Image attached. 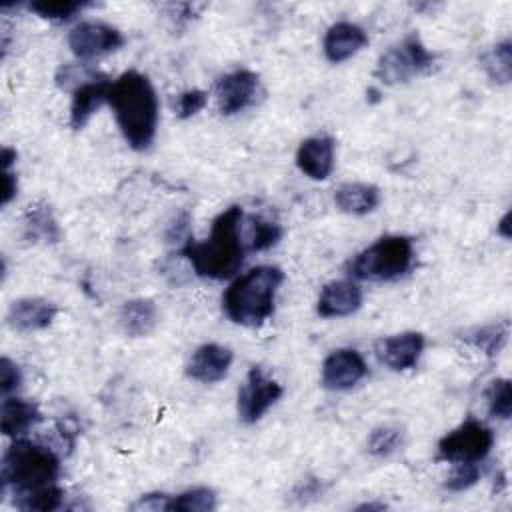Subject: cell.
<instances>
[{
  "instance_id": "3",
  "label": "cell",
  "mask_w": 512,
  "mask_h": 512,
  "mask_svg": "<svg viewBox=\"0 0 512 512\" xmlns=\"http://www.w3.org/2000/svg\"><path fill=\"white\" fill-rule=\"evenodd\" d=\"M284 282V272L278 266L262 264L238 276L222 294L226 316L240 326H262L276 308V292Z\"/></svg>"
},
{
  "instance_id": "25",
  "label": "cell",
  "mask_w": 512,
  "mask_h": 512,
  "mask_svg": "<svg viewBox=\"0 0 512 512\" xmlns=\"http://www.w3.org/2000/svg\"><path fill=\"white\" fill-rule=\"evenodd\" d=\"M216 508V492L206 486L184 490L168 498L166 512H208Z\"/></svg>"
},
{
  "instance_id": "28",
  "label": "cell",
  "mask_w": 512,
  "mask_h": 512,
  "mask_svg": "<svg viewBox=\"0 0 512 512\" xmlns=\"http://www.w3.org/2000/svg\"><path fill=\"white\" fill-rule=\"evenodd\" d=\"M92 2L80 0H36L28 4V10L46 20H70L84 8H90Z\"/></svg>"
},
{
  "instance_id": "2",
  "label": "cell",
  "mask_w": 512,
  "mask_h": 512,
  "mask_svg": "<svg viewBox=\"0 0 512 512\" xmlns=\"http://www.w3.org/2000/svg\"><path fill=\"white\" fill-rule=\"evenodd\" d=\"M178 252L192 264L200 278H232L240 270L248 252L242 240V208L230 206L220 212L214 218L210 236L204 242H194L190 236L178 248Z\"/></svg>"
},
{
  "instance_id": "35",
  "label": "cell",
  "mask_w": 512,
  "mask_h": 512,
  "mask_svg": "<svg viewBox=\"0 0 512 512\" xmlns=\"http://www.w3.org/2000/svg\"><path fill=\"white\" fill-rule=\"evenodd\" d=\"M322 490H324V486H322L320 478H316V476H306V478H302V480L296 482V486L292 488L290 498H292L296 504H308V502L320 498Z\"/></svg>"
},
{
  "instance_id": "23",
  "label": "cell",
  "mask_w": 512,
  "mask_h": 512,
  "mask_svg": "<svg viewBox=\"0 0 512 512\" xmlns=\"http://www.w3.org/2000/svg\"><path fill=\"white\" fill-rule=\"evenodd\" d=\"M480 62L496 84H508L512 78V44L510 40H502L492 46L488 52L480 56Z\"/></svg>"
},
{
  "instance_id": "27",
  "label": "cell",
  "mask_w": 512,
  "mask_h": 512,
  "mask_svg": "<svg viewBox=\"0 0 512 512\" xmlns=\"http://www.w3.org/2000/svg\"><path fill=\"white\" fill-rule=\"evenodd\" d=\"M62 502H64V490L58 484H50V486L14 496V506L26 512L30 510L52 512V510H58Z\"/></svg>"
},
{
  "instance_id": "34",
  "label": "cell",
  "mask_w": 512,
  "mask_h": 512,
  "mask_svg": "<svg viewBox=\"0 0 512 512\" xmlns=\"http://www.w3.org/2000/svg\"><path fill=\"white\" fill-rule=\"evenodd\" d=\"M22 384V372L14 360L8 356L0 358V392L2 396H10V392L18 390Z\"/></svg>"
},
{
  "instance_id": "40",
  "label": "cell",
  "mask_w": 512,
  "mask_h": 512,
  "mask_svg": "<svg viewBox=\"0 0 512 512\" xmlns=\"http://www.w3.org/2000/svg\"><path fill=\"white\" fill-rule=\"evenodd\" d=\"M498 234L502 238H510V212H506L498 222Z\"/></svg>"
},
{
  "instance_id": "15",
  "label": "cell",
  "mask_w": 512,
  "mask_h": 512,
  "mask_svg": "<svg viewBox=\"0 0 512 512\" xmlns=\"http://www.w3.org/2000/svg\"><path fill=\"white\" fill-rule=\"evenodd\" d=\"M334 138L316 134L300 142L296 150V166L312 180H326L334 168Z\"/></svg>"
},
{
  "instance_id": "7",
  "label": "cell",
  "mask_w": 512,
  "mask_h": 512,
  "mask_svg": "<svg viewBox=\"0 0 512 512\" xmlns=\"http://www.w3.org/2000/svg\"><path fill=\"white\" fill-rule=\"evenodd\" d=\"M494 446V432L476 418L464 420L438 440V460L444 462H480Z\"/></svg>"
},
{
  "instance_id": "1",
  "label": "cell",
  "mask_w": 512,
  "mask_h": 512,
  "mask_svg": "<svg viewBox=\"0 0 512 512\" xmlns=\"http://www.w3.org/2000/svg\"><path fill=\"white\" fill-rule=\"evenodd\" d=\"M106 104L114 110L116 124L132 150H146L158 128V96L150 78L138 70L122 72L108 86Z\"/></svg>"
},
{
  "instance_id": "26",
  "label": "cell",
  "mask_w": 512,
  "mask_h": 512,
  "mask_svg": "<svg viewBox=\"0 0 512 512\" xmlns=\"http://www.w3.org/2000/svg\"><path fill=\"white\" fill-rule=\"evenodd\" d=\"M284 236V230L280 224L266 220L262 216H250L248 218V240L246 250L248 252H262L280 242Z\"/></svg>"
},
{
  "instance_id": "5",
  "label": "cell",
  "mask_w": 512,
  "mask_h": 512,
  "mask_svg": "<svg viewBox=\"0 0 512 512\" xmlns=\"http://www.w3.org/2000/svg\"><path fill=\"white\" fill-rule=\"evenodd\" d=\"M414 262V246L408 236L388 234L358 252L350 264L348 274L356 280L392 282L402 278Z\"/></svg>"
},
{
  "instance_id": "33",
  "label": "cell",
  "mask_w": 512,
  "mask_h": 512,
  "mask_svg": "<svg viewBox=\"0 0 512 512\" xmlns=\"http://www.w3.org/2000/svg\"><path fill=\"white\" fill-rule=\"evenodd\" d=\"M208 102V92L200 90V88H192V90H184L178 100H176V116L180 120H186L194 114H198Z\"/></svg>"
},
{
  "instance_id": "41",
  "label": "cell",
  "mask_w": 512,
  "mask_h": 512,
  "mask_svg": "<svg viewBox=\"0 0 512 512\" xmlns=\"http://www.w3.org/2000/svg\"><path fill=\"white\" fill-rule=\"evenodd\" d=\"M384 508H386V504H382V502H364V504L356 506V510H384Z\"/></svg>"
},
{
  "instance_id": "39",
  "label": "cell",
  "mask_w": 512,
  "mask_h": 512,
  "mask_svg": "<svg viewBox=\"0 0 512 512\" xmlns=\"http://www.w3.org/2000/svg\"><path fill=\"white\" fill-rule=\"evenodd\" d=\"M16 150L14 148H10V146H4L2 148V170H10L12 168V164L16 162Z\"/></svg>"
},
{
  "instance_id": "18",
  "label": "cell",
  "mask_w": 512,
  "mask_h": 512,
  "mask_svg": "<svg viewBox=\"0 0 512 512\" xmlns=\"http://www.w3.org/2000/svg\"><path fill=\"white\" fill-rule=\"evenodd\" d=\"M110 78L102 76L98 80L86 82L82 86H78L72 92V104H70V126L74 130H82L92 114L106 104V94H108V86H110Z\"/></svg>"
},
{
  "instance_id": "17",
  "label": "cell",
  "mask_w": 512,
  "mask_h": 512,
  "mask_svg": "<svg viewBox=\"0 0 512 512\" xmlns=\"http://www.w3.org/2000/svg\"><path fill=\"white\" fill-rule=\"evenodd\" d=\"M366 44H368V34L364 32L362 26L348 20H340L326 30L322 40V50L328 62L340 64L352 58L354 54H358Z\"/></svg>"
},
{
  "instance_id": "16",
  "label": "cell",
  "mask_w": 512,
  "mask_h": 512,
  "mask_svg": "<svg viewBox=\"0 0 512 512\" xmlns=\"http://www.w3.org/2000/svg\"><path fill=\"white\" fill-rule=\"evenodd\" d=\"M362 306V290L354 280H332L322 286L316 312L322 318H344Z\"/></svg>"
},
{
  "instance_id": "31",
  "label": "cell",
  "mask_w": 512,
  "mask_h": 512,
  "mask_svg": "<svg viewBox=\"0 0 512 512\" xmlns=\"http://www.w3.org/2000/svg\"><path fill=\"white\" fill-rule=\"evenodd\" d=\"M106 74L98 72L96 68L88 66V64H62L58 70H56V86L62 88V90H68V92H74L78 86L86 84V82H92V80H98Z\"/></svg>"
},
{
  "instance_id": "19",
  "label": "cell",
  "mask_w": 512,
  "mask_h": 512,
  "mask_svg": "<svg viewBox=\"0 0 512 512\" xmlns=\"http://www.w3.org/2000/svg\"><path fill=\"white\" fill-rule=\"evenodd\" d=\"M40 420H42V412L36 402H30L18 396H6L2 400L0 426L4 436L18 438L26 434L32 426H36Z\"/></svg>"
},
{
  "instance_id": "30",
  "label": "cell",
  "mask_w": 512,
  "mask_h": 512,
  "mask_svg": "<svg viewBox=\"0 0 512 512\" xmlns=\"http://www.w3.org/2000/svg\"><path fill=\"white\" fill-rule=\"evenodd\" d=\"M486 404L492 418L508 420L512 414V392L508 378H496L486 388Z\"/></svg>"
},
{
  "instance_id": "32",
  "label": "cell",
  "mask_w": 512,
  "mask_h": 512,
  "mask_svg": "<svg viewBox=\"0 0 512 512\" xmlns=\"http://www.w3.org/2000/svg\"><path fill=\"white\" fill-rule=\"evenodd\" d=\"M478 478H480L478 462H456L444 482V488L450 492H464L472 488L478 482Z\"/></svg>"
},
{
  "instance_id": "37",
  "label": "cell",
  "mask_w": 512,
  "mask_h": 512,
  "mask_svg": "<svg viewBox=\"0 0 512 512\" xmlns=\"http://www.w3.org/2000/svg\"><path fill=\"white\" fill-rule=\"evenodd\" d=\"M168 494H162V492H154V494H144L140 496L134 504H132V510H152V512H160V510H166V504H168Z\"/></svg>"
},
{
  "instance_id": "24",
  "label": "cell",
  "mask_w": 512,
  "mask_h": 512,
  "mask_svg": "<svg viewBox=\"0 0 512 512\" xmlns=\"http://www.w3.org/2000/svg\"><path fill=\"white\" fill-rule=\"evenodd\" d=\"M508 332H510L508 322H496V324L474 328L464 336V340L474 348H478L480 352H484L486 356H498L508 340Z\"/></svg>"
},
{
  "instance_id": "9",
  "label": "cell",
  "mask_w": 512,
  "mask_h": 512,
  "mask_svg": "<svg viewBox=\"0 0 512 512\" xmlns=\"http://www.w3.org/2000/svg\"><path fill=\"white\" fill-rule=\"evenodd\" d=\"M122 46H124L122 32L116 26L100 20L78 22L68 32V48L80 60L100 58L104 54L120 50Z\"/></svg>"
},
{
  "instance_id": "21",
  "label": "cell",
  "mask_w": 512,
  "mask_h": 512,
  "mask_svg": "<svg viewBox=\"0 0 512 512\" xmlns=\"http://www.w3.org/2000/svg\"><path fill=\"white\" fill-rule=\"evenodd\" d=\"M118 320L126 336L142 338L156 328L158 310L150 298H132L122 304Z\"/></svg>"
},
{
  "instance_id": "36",
  "label": "cell",
  "mask_w": 512,
  "mask_h": 512,
  "mask_svg": "<svg viewBox=\"0 0 512 512\" xmlns=\"http://www.w3.org/2000/svg\"><path fill=\"white\" fill-rule=\"evenodd\" d=\"M192 234H190V212H180L178 216H176V220L168 226V230H166V242H170V244H178V248L190 238Z\"/></svg>"
},
{
  "instance_id": "22",
  "label": "cell",
  "mask_w": 512,
  "mask_h": 512,
  "mask_svg": "<svg viewBox=\"0 0 512 512\" xmlns=\"http://www.w3.org/2000/svg\"><path fill=\"white\" fill-rule=\"evenodd\" d=\"M24 236L32 242H58L62 232L60 226L46 202L30 204L22 218Z\"/></svg>"
},
{
  "instance_id": "13",
  "label": "cell",
  "mask_w": 512,
  "mask_h": 512,
  "mask_svg": "<svg viewBox=\"0 0 512 512\" xmlns=\"http://www.w3.org/2000/svg\"><path fill=\"white\" fill-rule=\"evenodd\" d=\"M232 360H234V354L228 346H222L216 342L202 344L192 352L186 364V376L202 384L220 382L228 374Z\"/></svg>"
},
{
  "instance_id": "38",
  "label": "cell",
  "mask_w": 512,
  "mask_h": 512,
  "mask_svg": "<svg viewBox=\"0 0 512 512\" xmlns=\"http://www.w3.org/2000/svg\"><path fill=\"white\" fill-rule=\"evenodd\" d=\"M18 192V178L12 170H2V206H8Z\"/></svg>"
},
{
  "instance_id": "6",
  "label": "cell",
  "mask_w": 512,
  "mask_h": 512,
  "mask_svg": "<svg viewBox=\"0 0 512 512\" xmlns=\"http://www.w3.org/2000/svg\"><path fill=\"white\" fill-rule=\"evenodd\" d=\"M436 60V54L430 52L416 32L408 34L402 42L390 46L374 68V78L392 86L398 82H408L410 78L428 70Z\"/></svg>"
},
{
  "instance_id": "14",
  "label": "cell",
  "mask_w": 512,
  "mask_h": 512,
  "mask_svg": "<svg viewBox=\"0 0 512 512\" xmlns=\"http://www.w3.org/2000/svg\"><path fill=\"white\" fill-rule=\"evenodd\" d=\"M58 314V306L40 296L18 298L10 304L6 322L18 332H38L48 328Z\"/></svg>"
},
{
  "instance_id": "20",
  "label": "cell",
  "mask_w": 512,
  "mask_h": 512,
  "mask_svg": "<svg viewBox=\"0 0 512 512\" xmlns=\"http://www.w3.org/2000/svg\"><path fill=\"white\" fill-rule=\"evenodd\" d=\"M336 206L354 216L370 214L380 204V188L368 182H344L334 192Z\"/></svg>"
},
{
  "instance_id": "12",
  "label": "cell",
  "mask_w": 512,
  "mask_h": 512,
  "mask_svg": "<svg viewBox=\"0 0 512 512\" xmlns=\"http://www.w3.org/2000/svg\"><path fill=\"white\" fill-rule=\"evenodd\" d=\"M366 374L368 366L354 348L332 350L322 362V386L328 390H350Z\"/></svg>"
},
{
  "instance_id": "10",
  "label": "cell",
  "mask_w": 512,
  "mask_h": 512,
  "mask_svg": "<svg viewBox=\"0 0 512 512\" xmlns=\"http://www.w3.org/2000/svg\"><path fill=\"white\" fill-rule=\"evenodd\" d=\"M216 100L222 116H232L256 104L260 94V76L248 68H236L222 74L216 84Z\"/></svg>"
},
{
  "instance_id": "29",
  "label": "cell",
  "mask_w": 512,
  "mask_h": 512,
  "mask_svg": "<svg viewBox=\"0 0 512 512\" xmlns=\"http://www.w3.org/2000/svg\"><path fill=\"white\" fill-rule=\"evenodd\" d=\"M402 446V430L398 426H378L368 434L366 448L374 458H388Z\"/></svg>"
},
{
  "instance_id": "8",
  "label": "cell",
  "mask_w": 512,
  "mask_h": 512,
  "mask_svg": "<svg viewBox=\"0 0 512 512\" xmlns=\"http://www.w3.org/2000/svg\"><path fill=\"white\" fill-rule=\"evenodd\" d=\"M284 388L274 378H268L260 366H252L246 374L244 384L238 390V416L244 424L258 422L270 406H274Z\"/></svg>"
},
{
  "instance_id": "11",
  "label": "cell",
  "mask_w": 512,
  "mask_h": 512,
  "mask_svg": "<svg viewBox=\"0 0 512 512\" xmlns=\"http://www.w3.org/2000/svg\"><path fill=\"white\" fill-rule=\"evenodd\" d=\"M422 352H424V334L414 330L386 336L374 342L376 358L394 372L416 368Z\"/></svg>"
},
{
  "instance_id": "4",
  "label": "cell",
  "mask_w": 512,
  "mask_h": 512,
  "mask_svg": "<svg viewBox=\"0 0 512 512\" xmlns=\"http://www.w3.org/2000/svg\"><path fill=\"white\" fill-rule=\"evenodd\" d=\"M60 476V458L48 446L28 438H14L6 448L0 464L2 490L16 494L32 492L56 484Z\"/></svg>"
}]
</instances>
